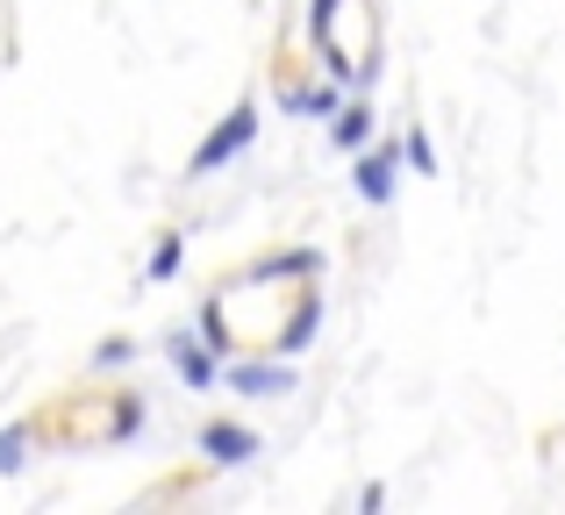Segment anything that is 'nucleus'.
I'll return each instance as SVG.
<instances>
[{"label":"nucleus","mask_w":565,"mask_h":515,"mask_svg":"<svg viewBox=\"0 0 565 515\" xmlns=\"http://www.w3.org/2000/svg\"><path fill=\"white\" fill-rule=\"evenodd\" d=\"M137 430H143V394L129 387V379L86 373V379H72V387L43 394V401L0 437V465H22L14 451H51V459L57 451H115Z\"/></svg>","instance_id":"2"},{"label":"nucleus","mask_w":565,"mask_h":515,"mask_svg":"<svg viewBox=\"0 0 565 515\" xmlns=\"http://www.w3.org/2000/svg\"><path fill=\"white\" fill-rule=\"evenodd\" d=\"M207 444H215V451H230V459H236V451H250V437H244V430H230V422H215V430H207Z\"/></svg>","instance_id":"7"},{"label":"nucleus","mask_w":565,"mask_h":515,"mask_svg":"<svg viewBox=\"0 0 565 515\" xmlns=\"http://www.w3.org/2000/svg\"><path fill=\"white\" fill-rule=\"evenodd\" d=\"M365 137H373V115H365V100H351V108H337V143H344V151H359Z\"/></svg>","instance_id":"6"},{"label":"nucleus","mask_w":565,"mask_h":515,"mask_svg":"<svg viewBox=\"0 0 565 515\" xmlns=\"http://www.w3.org/2000/svg\"><path fill=\"white\" fill-rule=\"evenodd\" d=\"M201 487H207V465H186V473L151 480V487H143V508H158V502H193Z\"/></svg>","instance_id":"4"},{"label":"nucleus","mask_w":565,"mask_h":515,"mask_svg":"<svg viewBox=\"0 0 565 515\" xmlns=\"http://www.w3.org/2000/svg\"><path fill=\"white\" fill-rule=\"evenodd\" d=\"M359 186H365L373 201L394 194V151H373V158H365V165H359Z\"/></svg>","instance_id":"5"},{"label":"nucleus","mask_w":565,"mask_h":515,"mask_svg":"<svg viewBox=\"0 0 565 515\" xmlns=\"http://www.w3.org/2000/svg\"><path fill=\"white\" fill-rule=\"evenodd\" d=\"M322 258L316 251H265L222 272L201 301L207 344L230 351H301L322 322Z\"/></svg>","instance_id":"1"},{"label":"nucleus","mask_w":565,"mask_h":515,"mask_svg":"<svg viewBox=\"0 0 565 515\" xmlns=\"http://www.w3.org/2000/svg\"><path fill=\"white\" fill-rule=\"evenodd\" d=\"M308 43L337 86L380 79V8L373 0H308Z\"/></svg>","instance_id":"3"}]
</instances>
